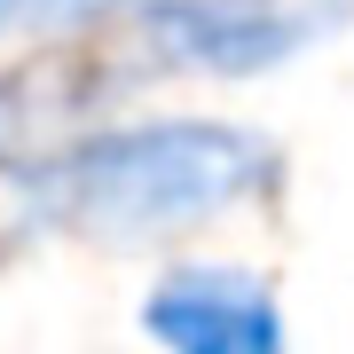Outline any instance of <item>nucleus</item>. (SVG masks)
<instances>
[{
  "mask_svg": "<svg viewBox=\"0 0 354 354\" xmlns=\"http://www.w3.org/2000/svg\"><path fill=\"white\" fill-rule=\"evenodd\" d=\"M276 181V150L252 127L165 118V127H111L79 134L64 158L32 174V221L71 236H165L197 228Z\"/></svg>",
  "mask_w": 354,
  "mask_h": 354,
  "instance_id": "1",
  "label": "nucleus"
},
{
  "mask_svg": "<svg viewBox=\"0 0 354 354\" xmlns=\"http://www.w3.org/2000/svg\"><path fill=\"white\" fill-rule=\"evenodd\" d=\"M354 16V0H150V39L189 71L260 79L307 55Z\"/></svg>",
  "mask_w": 354,
  "mask_h": 354,
  "instance_id": "2",
  "label": "nucleus"
},
{
  "mask_svg": "<svg viewBox=\"0 0 354 354\" xmlns=\"http://www.w3.org/2000/svg\"><path fill=\"white\" fill-rule=\"evenodd\" d=\"M142 323L174 354H283V307L252 268H165L142 299Z\"/></svg>",
  "mask_w": 354,
  "mask_h": 354,
  "instance_id": "3",
  "label": "nucleus"
},
{
  "mask_svg": "<svg viewBox=\"0 0 354 354\" xmlns=\"http://www.w3.org/2000/svg\"><path fill=\"white\" fill-rule=\"evenodd\" d=\"M102 8H118V0H24V8H16V16H24V24H87V16H102Z\"/></svg>",
  "mask_w": 354,
  "mask_h": 354,
  "instance_id": "4",
  "label": "nucleus"
},
{
  "mask_svg": "<svg viewBox=\"0 0 354 354\" xmlns=\"http://www.w3.org/2000/svg\"><path fill=\"white\" fill-rule=\"evenodd\" d=\"M16 8H24V0H0V24H8V16H16Z\"/></svg>",
  "mask_w": 354,
  "mask_h": 354,
  "instance_id": "5",
  "label": "nucleus"
}]
</instances>
